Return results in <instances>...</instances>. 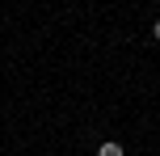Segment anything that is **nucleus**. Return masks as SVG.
<instances>
[{"instance_id": "obj_1", "label": "nucleus", "mask_w": 160, "mask_h": 156, "mask_svg": "<svg viewBox=\"0 0 160 156\" xmlns=\"http://www.w3.org/2000/svg\"><path fill=\"white\" fill-rule=\"evenodd\" d=\"M97 156H127V152H122V143H114V139H105L101 148H97Z\"/></svg>"}, {"instance_id": "obj_2", "label": "nucleus", "mask_w": 160, "mask_h": 156, "mask_svg": "<svg viewBox=\"0 0 160 156\" xmlns=\"http://www.w3.org/2000/svg\"><path fill=\"white\" fill-rule=\"evenodd\" d=\"M152 34H156V38H160V21H156V25H152Z\"/></svg>"}]
</instances>
